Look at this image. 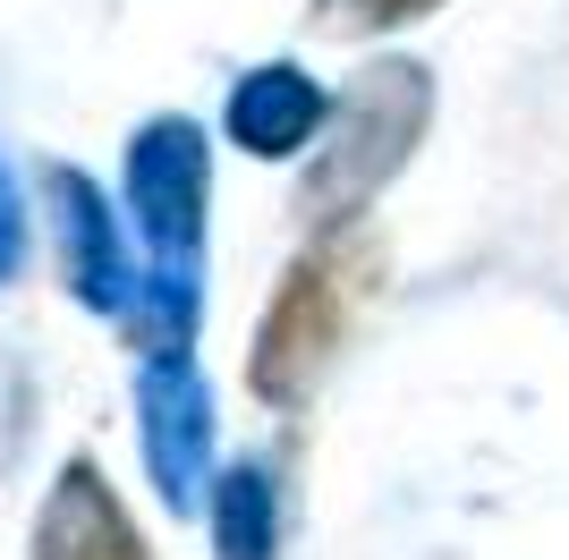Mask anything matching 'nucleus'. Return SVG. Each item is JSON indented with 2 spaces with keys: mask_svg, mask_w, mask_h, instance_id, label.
I'll return each instance as SVG.
<instances>
[{
  "mask_svg": "<svg viewBox=\"0 0 569 560\" xmlns=\"http://www.w3.org/2000/svg\"><path fill=\"white\" fill-rule=\"evenodd\" d=\"M213 552L221 560H272L281 552V484L263 459H238L213 476Z\"/></svg>",
  "mask_w": 569,
  "mask_h": 560,
  "instance_id": "nucleus-8",
  "label": "nucleus"
},
{
  "mask_svg": "<svg viewBox=\"0 0 569 560\" xmlns=\"http://www.w3.org/2000/svg\"><path fill=\"white\" fill-rule=\"evenodd\" d=\"M323 86H315L298 60H263V69H247L230 86V111H221V128H230V144H247L256 162H289V153H307L315 128H323Z\"/></svg>",
  "mask_w": 569,
  "mask_h": 560,
  "instance_id": "nucleus-7",
  "label": "nucleus"
},
{
  "mask_svg": "<svg viewBox=\"0 0 569 560\" xmlns=\"http://www.w3.org/2000/svg\"><path fill=\"white\" fill-rule=\"evenodd\" d=\"M137 442L144 476L170 510L188 518L213 492V382L196 357H144L137 366Z\"/></svg>",
  "mask_w": 569,
  "mask_h": 560,
  "instance_id": "nucleus-4",
  "label": "nucleus"
},
{
  "mask_svg": "<svg viewBox=\"0 0 569 560\" xmlns=\"http://www.w3.org/2000/svg\"><path fill=\"white\" fill-rule=\"evenodd\" d=\"M204 204H213V144L188 111L144 119L128 137V230H137L144 298L128 314V340L144 357H188L204 314Z\"/></svg>",
  "mask_w": 569,
  "mask_h": 560,
  "instance_id": "nucleus-1",
  "label": "nucleus"
},
{
  "mask_svg": "<svg viewBox=\"0 0 569 560\" xmlns=\"http://www.w3.org/2000/svg\"><path fill=\"white\" fill-rule=\"evenodd\" d=\"M43 212H51V238H60V280H69V298L94 306V314H111V323L128 331V314H137V298H144V272H137L128 221H119V204L102 196V179L51 162L43 170Z\"/></svg>",
  "mask_w": 569,
  "mask_h": 560,
  "instance_id": "nucleus-5",
  "label": "nucleus"
},
{
  "mask_svg": "<svg viewBox=\"0 0 569 560\" xmlns=\"http://www.w3.org/2000/svg\"><path fill=\"white\" fill-rule=\"evenodd\" d=\"M375 272H382V247L366 230H332V238H315L307 256L289 263L281 289H272V306H263V323H256V357H247L256 399L307 408V391L332 373L340 340H349L357 306L375 298Z\"/></svg>",
  "mask_w": 569,
  "mask_h": 560,
  "instance_id": "nucleus-3",
  "label": "nucleus"
},
{
  "mask_svg": "<svg viewBox=\"0 0 569 560\" xmlns=\"http://www.w3.org/2000/svg\"><path fill=\"white\" fill-rule=\"evenodd\" d=\"M433 9H442V0H315V34L357 43V34H391V26L433 18Z\"/></svg>",
  "mask_w": 569,
  "mask_h": 560,
  "instance_id": "nucleus-9",
  "label": "nucleus"
},
{
  "mask_svg": "<svg viewBox=\"0 0 569 560\" xmlns=\"http://www.w3.org/2000/svg\"><path fill=\"white\" fill-rule=\"evenodd\" d=\"M426 119H433L426 60H375L366 77H349V93L323 111V144H315V162H307L298 212H307L323 238L357 230V212L408 170V153H417V137H426Z\"/></svg>",
  "mask_w": 569,
  "mask_h": 560,
  "instance_id": "nucleus-2",
  "label": "nucleus"
},
{
  "mask_svg": "<svg viewBox=\"0 0 569 560\" xmlns=\"http://www.w3.org/2000/svg\"><path fill=\"white\" fill-rule=\"evenodd\" d=\"M34 560H153V543L128 518L111 476L94 459H69L60 484L43 492V518H34Z\"/></svg>",
  "mask_w": 569,
  "mask_h": 560,
  "instance_id": "nucleus-6",
  "label": "nucleus"
},
{
  "mask_svg": "<svg viewBox=\"0 0 569 560\" xmlns=\"http://www.w3.org/2000/svg\"><path fill=\"white\" fill-rule=\"evenodd\" d=\"M26 247H34V230H26V187H18V170L0 162V289L26 272Z\"/></svg>",
  "mask_w": 569,
  "mask_h": 560,
  "instance_id": "nucleus-10",
  "label": "nucleus"
}]
</instances>
